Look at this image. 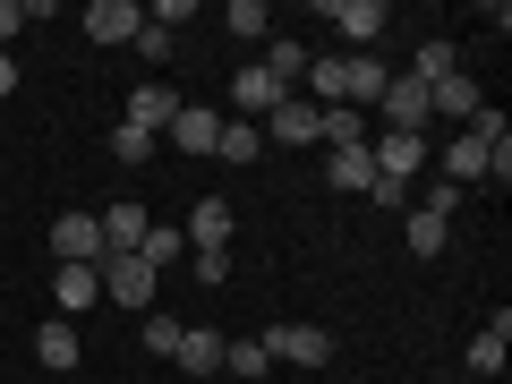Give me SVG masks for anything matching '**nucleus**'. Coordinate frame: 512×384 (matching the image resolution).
Returning <instances> with one entry per match:
<instances>
[{
  "instance_id": "1",
  "label": "nucleus",
  "mask_w": 512,
  "mask_h": 384,
  "mask_svg": "<svg viewBox=\"0 0 512 384\" xmlns=\"http://www.w3.org/2000/svg\"><path fill=\"white\" fill-rule=\"evenodd\" d=\"M94 274H103V299L111 308H163V274H154L146 256H103V265H94Z\"/></svg>"
},
{
  "instance_id": "2",
  "label": "nucleus",
  "mask_w": 512,
  "mask_h": 384,
  "mask_svg": "<svg viewBox=\"0 0 512 384\" xmlns=\"http://www.w3.org/2000/svg\"><path fill=\"white\" fill-rule=\"evenodd\" d=\"M274 367H333V333L325 325H265L256 333Z\"/></svg>"
},
{
  "instance_id": "3",
  "label": "nucleus",
  "mask_w": 512,
  "mask_h": 384,
  "mask_svg": "<svg viewBox=\"0 0 512 384\" xmlns=\"http://www.w3.org/2000/svg\"><path fill=\"white\" fill-rule=\"evenodd\" d=\"M316 137H325V111H316L308 103V94H282V103L274 111H265V146H316Z\"/></svg>"
},
{
  "instance_id": "4",
  "label": "nucleus",
  "mask_w": 512,
  "mask_h": 384,
  "mask_svg": "<svg viewBox=\"0 0 512 384\" xmlns=\"http://www.w3.org/2000/svg\"><path fill=\"white\" fill-rule=\"evenodd\" d=\"M325 18L342 26V43H350V52H376V43H384V26H393V9H384V0H325Z\"/></svg>"
},
{
  "instance_id": "5",
  "label": "nucleus",
  "mask_w": 512,
  "mask_h": 384,
  "mask_svg": "<svg viewBox=\"0 0 512 384\" xmlns=\"http://www.w3.org/2000/svg\"><path fill=\"white\" fill-rule=\"evenodd\" d=\"M376 120L384 128H410V137H427V86L410 69H393V86L376 94Z\"/></svg>"
},
{
  "instance_id": "6",
  "label": "nucleus",
  "mask_w": 512,
  "mask_h": 384,
  "mask_svg": "<svg viewBox=\"0 0 512 384\" xmlns=\"http://www.w3.org/2000/svg\"><path fill=\"white\" fill-rule=\"evenodd\" d=\"M163 137H171V146L188 154V163H214V137H222V111H214V103H180V120H171Z\"/></svg>"
},
{
  "instance_id": "7",
  "label": "nucleus",
  "mask_w": 512,
  "mask_h": 384,
  "mask_svg": "<svg viewBox=\"0 0 512 384\" xmlns=\"http://www.w3.org/2000/svg\"><path fill=\"white\" fill-rule=\"evenodd\" d=\"M94 222H103V256H137V248H146V231H154V214H146V205H137V197L103 205V214H94Z\"/></svg>"
},
{
  "instance_id": "8",
  "label": "nucleus",
  "mask_w": 512,
  "mask_h": 384,
  "mask_svg": "<svg viewBox=\"0 0 512 384\" xmlns=\"http://www.w3.org/2000/svg\"><path fill=\"white\" fill-rule=\"evenodd\" d=\"M86 308H103V274H94V265H60V274H52V316L77 325Z\"/></svg>"
},
{
  "instance_id": "9",
  "label": "nucleus",
  "mask_w": 512,
  "mask_h": 384,
  "mask_svg": "<svg viewBox=\"0 0 512 384\" xmlns=\"http://www.w3.org/2000/svg\"><path fill=\"white\" fill-rule=\"evenodd\" d=\"M231 231H239V222H231V205H222V197H197V205H188V256H222V248H231Z\"/></svg>"
},
{
  "instance_id": "10",
  "label": "nucleus",
  "mask_w": 512,
  "mask_h": 384,
  "mask_svg": "<svg viewBox=\"0 0 512 384\" xmlns=\"http://www.w3.org/2000/svg\"><path fill=\"white\" fill-rule=\"evenodd\" d=\"M222 103H231V120H248V128H256V120H265V111L282 103V86H274V77H265V69H256V60H248V69H239L231 86H222Z\"/></svg>"
},
{
  "instance_id": "11",
  "label": "nucleus",
  "mask_w": 512,
  "mask_h": 384,
  "mask_svg": "<svg viewBox=\"0 0 512 384\" xmlns=\"http://www.w3.org/2000/svg\"><path fill=\"white\" fill-rule=\"evenodd\" d=\"M52 256L60 265H103V222L94 214H60L52 222Z\"/></svg>"
},
{
  "instance_id": "12",
  "label": "nucleus",
  "mask_w": 512,
  "mask_h": 384,
  "mask_svg": "<svg viewBox=\"0 0 512 384\" xmlns=\"http://www.w3.org/2000/svg\"><path fill=\"white\" fill-rule=\"evenodd\" d=\"M35 367H52V376H77V367H86V342H77V325L43 316V325H35Z\"/></svg>"
},
{
  "instance_id": "13",
  "label": "nucleus",
  "mask_w": 512,
  "mask_h": 384,
  "mask_svg": "<svg viewBox=\"0 0 512 384\" xmlns=\"http://www.w3.org/2000/svg\"><path fill=\"white\" fill-rule=\"evenodd\" d=\"M146 9L137 0H86V43H137Z\"/></svg>"
},
{
  "instance_id": "14",
  "label": "nucleus",
  "mask_w": 512,
  "mask_h": 384,
  "mask_svg": "<svg viewBox=\"0 0 512 384\" xmlns=\"http://www.w3.org/2000/svg\"><path fill=\"white\" fill-rule=\"evenodd\" d=\"M427 111H444V120L470 128L478 111H487V94H478V77H470V69H453V77H436V86H427Z\"/></svg>"
},
{
  "instance_id": "15",
  "label": "nucleus",
  "mask_w": 512,
  "mask_h": 384,
  "mask_svg": "<svg viewBox=\"0 0 512 384\" xmlns=\"http://www.w3.org/2000/svg\"><path fill=\"white\" fill-rule=\"evenodd\" d=\"M171 367H180L188 384L222 376V333H214V325H188V333H180V350H171Z\"/></svg>"
},
{
  "instance_id": "16",
  "label": "nucleus",
  "mask_w": 512,
  "mask_h": 384,
  "mask_svg": "<svg viewBox=\"0 0 512 384\" xmlns=\"http://www.w3.org/2000/svg\"><path fill=\"white\" fill-rule=\"evenodd\" d=\"M342 77H350V94H342L350 111H376V94L393 86V69H384V52H342Z\"/></svg>"
},
{
  "instance_id": "17",
  "label": "nucleus",
  "mask_w": 512,
  "mask_h": 384,
  "mask_svg": "<svg viewBox=\"0 0 512 384\" xmlns=\"http://www.w3.org/2000/svg\"><path fill=\"white\" fill-rule=\"evenodd\" d=\"M120 120H128V128H146V137H163V128L180 120V94H171V86H154V77H146V86L128 94V111H120Z\"/></svg>"
},
{
  "instance_id": "18",
  "label": "nucleus",
  "mask_w": 512,
  "mask_h": 384,
  "mask_svg": "<svg viewBox=\"0 0 512 384\" xmlns=\"http://www.w3.org/2000/svg\"><path fill=\"white\" fill-rule=\"evenodd\" d=\"M299 86H308V103L316 111H333L350 94V77H342V52H308V77H299Z\"/></svg>"
},
{
  "instance_id": "19",
  "label": "nucleus",
  "mask_w": 512,
  "mask_h": 384,
  "mask_svg": "<svg viewBox=\"0 0 512 384\" xmlns=\"http://www.w3.org/2000/svg\"><path fill=\"white\" fill-rule=\"evenodd\" d=\"M256 69H265V77H274L282 94H291L299 77H308V43H299V35H274V43H265V60H256Z\"/></svg>"
},
{
  "instance_id": "20",
  "label": "nucleus",
  "mask_w": 512,
  "mask_h": 384,
  "mask_svg": "<svg viewBox=\"0 0 512 384\" xmlns=\"http://www.w3.org/2000/svg\"><path fill=\"white\" fill-rule=\"evenodd\" d=\"M504 350H512V308H495L487 333L470 342V367H478V376H504Z\"/></svg>"
},
{
  "instance_id": "21",
  "label": "nucleus",
  "mask_w": 512,
  "mask_h": 384,
  "mask_svg": "<svg viewBox=\"0 0 512 384\" xmlns=\"http://www.w3.org/2000/svg\"><path fill=\"white\" fill-rule=\"evenodd\" d=\"M367 180H376L367 146H342V154H325V188H342V197H367Z\"/></svg>"
},
{
  "instance_id": "22",
  "label": "nucleus",
  "mask_w": 512,
  "mask_h": 384,
  "mask_svg": "<svg viewBox=\"0 0 512 384\" xmlns=\"http://www.w3.org/2000/svg\"><path fill=\"white\" fill-rule=\"evenodd\" d=\"M402 239H410V256L427 265V256L453 248V222H436V214H419V205H410V214H402Z\"/></svg>"
},
{
  "instance_id": "23",
  "label": "nucleus",
  "mask_w": 512,
  "mask_h": 384,
  "mask_svg": "<svg viewBox=\"0 0 512 384\" xmlns=\"http://www.w3.org/2000/svg\"><path fill=\"white\" fill-rule=\"evenodd\" d=\"M180 316H171V308H146V316H137V350H146V359H171V350H180Z\"/></svg>"
},
{
  "instance_id": "24",
  "label": "nucleus",
  "mask_w": 512,
  "mask_h": 384,
  "mask_svg": "<svg viewBox=\"0 0 512 384\" xmlns=\"http://www.w3.org/2000/svg\"><path fill=\"white\" fill-rule=\"evenodd\" d=\"M222 35H239V43H274V9H265V0H231V9H222Z\"/></svg>"
},
{
  "instance_id": "25",
  "label": "nucleus",
  "mask_w": 512,
  "mask_h": 384,
  "mask_svg": "<svg viewBox=\"0 0 512 384\" xmlns=\"http://www.w3.org/2000/svg\"><path fill=\"white\" fill-rule=\"evenodd\" d=\"M461 69V52H453V35H427L419 52H410V77H419V86H436V77H453Z\"/></svg>"
},
{
  "instance_id": "26",
  "label": "nucleus",
  "mask_w": 512,
  "mask_h": 384,
  "mask_svg": "<svg viewBox=\"0 0 512 384\" xmlns=\"http://www.w3.org/2000/svg\"><path fill=\"white\" fill-rule=\"evenodd\" d=\"M325 154H342V146H367V111H350V103H333L325 111V137H316Z\"/></svg>"
},
{
  "instance_id": "27",
  "label": "nucleus",
  "mask_w": 512,
  "mask_h": 384,
  "mask_svg": "<svg viewBox=\"0 0 512 384\" xmlns=\"http://www.w3.org/2000/svg\"><path fill=\"white\" fill-rule=\"evenodd\" d=\"M214 154H222V163H256V154H265V128H248V120H222Z\"/></svg>"
},
{
  "instance_id": "28",
  "label": "nucleus",
  "mask_w": 512,
  "mask_h": 384,
  "mask_svg": "<svg viewBox=\"0 0 512 384\" xmlns=\"http://www.w3.org/2000/svg\"><path fill=\"white\" fill-rule=\"evenodd\" d=\"M137 256H146L154 274H171V265H188V239L171 231V222H154V231H146V248H137Z\"/></svg>"
},
{
  "instance_id": "29",
  "label": "nucleus",
  "mask_w": 512,
  "mask_h": 384,
  "mask_svg": "<svg viewBox=\"0 0 512 384\" xmlns=\"http://www.w3.org/2000/svg\"><path fill=\"white\" fill-rule=\"evenodd\" d=\"M111 163H120V171H146V163H154V137L120 120V128H111Z\"/></svg>"
},
{
  "instance_id": "30",
  "label": "nucleus",
  "mask_w": 512,
  "mask_h": 384,
  "mask_svg": "<svg viewBox=\"0 0 512 384\" xmlns=\"http://www.w3.org/2000/svg\"><path fill=\"white\" fill-rule=\"evenodd\" d=\"M222 367H231L239 384H256V376H274V359H265V342H222Z\"/></svg>"
},
{
  "instance_id": "31",
  "label": "nucleus",
  "mask_w": 512,
  "mask_h": 384,
  "mask_svg": "<svg viewBox=\"0 0 512 384\" xmlns=\"http://www.w3.org/2000/svg\"><path fill=\"white\" fill-rule=\"evenodd\" d=\"M128 52L146 60V69H163V60L180 52V35H163V26H137V43H128Z\"/></svg>"
},
{
  "instance_id": "32",
  "label": "nucleus",
  "mask_w": 512,
  "mask_h": 384,
  "mask_svg": "<svg viewBox=\"0 0 512 384\" xmlns=\"http://www.w3.org/2000/svg\"><path fill=\"white\" fill-rule=\"evenodd\" d=\"M367 205H376V214H410V188L402 180H367Z\"/></svg>"
},
{
  "instance_id": "33",
  "label": "nucleus",
  "mask_w": 512,
  "mask_h": 384,
  "mask_svg": "<svg viewBox=\"0 0 512 384\" xmlns=\"http://www.w3.org/2000/svg\"><path fill=\"white\" fill-rule=\"evenodd\" d=\"M419 214H436V222H453V214H461V188H453V180H427V205H419Z\"/></svg>"
},
{
  "instance_id": "34",
  "label": "nucleus",
  "mask_w": 512,
  "mask_h": 384,
  "mask_svg": "<svg viewBox=\"0 0 512 384\" xmlns=\"http://www.w3.org/2000/svg\"><path fill=\"white\" fill-rule=\"evenodd\" d=\"M188 274H197L205 291H222V282H231V248H222V256H188Z\"/></svg>"
},
{
  "instance_id": "35",
  "label": "nucleus",
  "mask_w": 512,
  "mask_h": 384,
  "mask_svg": "<svg viewBox=\"0 0 512 384\" xmlns=\"http://www.w3.org/2000/svg\"><path fill=\"white\" fill-rule=\"evenodd\" d=\"M18 26H26V9H18V0H0V52L18 43Z\"/></svg>"
},
{
  "instance_id": "36",
  "label": "nucleus",
  "mask_w": 512,
  "mask_h": 384,
  "mask_svg": "<svg viewBox=\"0 0 512 384\" xmlns=\"http://www.w3.org/2000/svg\"><path fill=\"white\" fill-rule=\"evenodd\" d=\"M0 94H18V60L9 52H0Z\"/></svg>"
}]
</instances>
